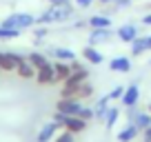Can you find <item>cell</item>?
Returning <instances> with one entry per match:
<instances>
[{
	"label": "cell",
	"mask_w": 151,
	"mask_h": 142,
	"mask_svg": "<svg viewBox=\"0 0 151 142\" xmlns=\"http://www.w3.org/2000/svg\"><path fill=\"white\" fill-rule=\"evenodd\" d=\"M69 18H73V7L71 5H49L47 9L40 11V16H36V24H60L67 22Z\"/></svg>",
	"instance_id": "obj_1"
},
{
	"label": "cell",
	"mask_w": 151,
	"mask_h": 142,
	"mask_svg": "<svg viewBox=\"0 0 151 142\" xmlns=\"http://www.w3.org/2000/svg\"><path fill=\"white\" fill-rule=\"evenodd\" d=\"M36 16L29 14V11H11L9 16H5L2 18V27H11V29H20V31H24V29H31L36 27Z\"/></svg>",
	"instance_id": "obj_2"
},
{
	"label": "cell",
	"mask_w": 151,
	"mask_h": 142,
	"mask_svg": "<svg viewBox=\"0 0 151 142\" xmlns=\"http://www.w3.org/2000/svg\"><path fill=\"white\" fill-rule=\"evenodd\" d=\"M45 53H47L49 58H53V60H62V62H73L76 58V51L69 47H56V44H47L45 47Z\"/></svg>",
	"instance_id": "obj_3"
},
{
	"label": "cell",
	"mask_w": 151,
	"mask_h": 142,
	"mask_svg": "<svg viewBox=\"0 0 151 142\" xmlns=\"http://www.w3.org/2000/svg\"><path fill=\"white\" fill-rule=\"evenodd\" d=\"M80 109H82V102L73 100V98H58V102H56V111H60L65 115H78Z\"/></svg>",
	"instance_id": "obj_4"
},
{
	"label": "cell",
	"mask_w": 151,
	"mask_h": 142,
	"mask_svg": "<svg viewBox=\"0 0 151 142\" xmlns=\"http://www.w3.org/2000/svg\"><path fill=\"white\" fill-rule=\"evenodd\" d=\"M87 120H82L80 115H65L62 118V122H60V127L62 129H67V131H71L73 136H78V133H82L87 129Z\"/></svg>",
	"instance_id": "obj_5"
},
{
	"label": "cell",
	"mask_w": 151,
	"mask_h": 142,
	"mask_svg": "<svg viewBox=\"0 0 151 142\" xmlns=\"http://www.w3.org/2000/svg\"><path fill=\"white\" fill-rule=\"evenodd\" d=\"M113 40V29H89V38L87 42L98 47V44H107Z\"/></svg>",
	"instance_id": "obj_6"
},
{
	"label": "cell",
	"mask_w": 151,
	"mask_h": 142,
	"mask_svg": "<svg viewBox=\"0 0 151 142\" xmlns=\"http://www.w3.org/2000/svg\"><path fill=\"white\" fill-rule=\"evenodd\" d=\"M116 36H118V40H120V42L131 44L133 40H136L138 36H140V31H138V27H136V24L127 22V24H120V27L116 29Z\"/></svg>",
	"instance_id": "obj_7"
},
{
	"label": "cell",
	"mask_w": 151,
	"mask_h": 142,
	"mask_svg": "<svg viewBox=\"0 0 151 142\" xmlns=\"http://www.w3.org/2000/svg\"><path fill=\"white\" fill-rule=\"evenodd\" d=\"M138 100H140V87L136 82H131L129 87H124V93L120 98V102H122L124 109H129V107H138Z\"/></svg>",
	"instance_id": "obj_8"
},
{
	"label": "cell",
	"mask_w": 151,
	"mask_h": 142,
	"mask_svg": "<svg viewBox=\"0 0 151 142\" xmlns=\"http://www.w3.org/2000/svg\"><path fill=\"white\" fill-rule=\"evenodd\" d=\"M80 56H82V60H85L87 65H93V67H98V65H102V62H104V56L98 51V47H93V44H89V42L82 47Z\"/></svg>",
	"instance_id": "obj_9"
},
{
	"label": "cell",
	"mask_w": 151,
	"mask_h": 142,
	"mask_svg": "<svg viewBox=\"0 0 151 142\" xmlns=\"http://www.w3.org/2000/svg\"><path fill=\"white\" fill-rule=\"evenodd\" d=\"M36 82L40 87H49V85H56V69H53V62H49L47 67L36 71Z\"/></svg>",
	"instance_id": "obj_10"
},
{
	"label": "cell",
	"mask_w": 151,
	"mask_h": 142,
	"mask_svg": "<svg viewBox=\"0 0 151 142\" xmlns=\"http://www.w3.org/2000/svg\"><path fill=\"white\" fill-rule=\"evenodd\" d=\"M58 129H60V124H58L56 120H49V122L42 124V129L38 131L36 142H53V138L58 136Z\"/></svg>",
	"instance_id": "obj_11"
},
{
	"label": "cell",
	"mask_w": 151,
	"mask_h": 142,
	"mask_svg": "<svg viewBox=\"0 0 151 142\" xmlns=\"http://www.w3.org/2000/svg\"><path fill=\"white\" fill-rule=\"evenodd\" d=\"M109 69L116 71V73H129L131 71V58L127 56H116L109 60Z\"/></svg>",
	"instance_id": "obj_12"
},
{
	"label": "cell",
	"mask_w": 151,
	"mask_h": 142,
	"mask_svg": "<svg viewBox=\"0 0 151 142\" xmlns=\"http://www.w3.org/2000/svg\"><path fill=\"white\" fill-rule=\"evenodd\" d=\"M36 71H38V69L27 60V58H24L22 62H18V65H16V76H20L22 80H36Z\"/></svg>",
	"instance_id": "obj_13"
},
{
	"label": "cell",
	"mask_w": 151,
	"mask_h": 142,
	"mask_svg": "<svg viewBox=\"0 0 151 142\" xmlns=\"http://www.w3.org/2000/svg\"><path fill=\"white\" fill-rule=\"evenodd\" d=\"M93 93H96V87L91 85L89 80H87V82H82V85L78 87V89H73V93H71L69 98H73V100H80V102H85V100H89Z\"/></svg>",
	"instance_id": "obj_14"
},
{
	"label": "cell",
	"mask_w": 151,
	"mask_h": 142,
	"mask_svg": "<svg viewBox=\"0 0 151 142\" xmlns=\"http://www.w3.org/2000/svg\"><path fill=\"white\" fill-rule=\"evenodd\" d=\"M89 29H111V16L107 14H93L87 18Z\"/></svg>",
	"instance_id": "obj_15"
},
{
	"label": "cell",
	"mask_w": 151,
	"mask_h": 142,
	"mask_svg": "<svg viewBox=\"0 0 151 142\" xmlns=\"http://www.w3.org/2000/svg\"><path fill=\"white\" fill-rule=\"evenodd\" d=\"M109 107H111V98H109V93H107V95H102V98H98V100H96V104H93V113H96V120H100V122H104V115H107Z\"/></svg>",
	"instance_id": "obj_16"
},
{
	"label": "cell",
	"mask_w": 151,
	"mask_h": 142,
	"mask_svg": "<svg viewBox=\"0 0 151 142\" xmlns=\"http://www.w3.org/2000/svg\"><path fill=\"white\" fill-rule=\"evenodd\" d=\"M53 69H56V82H60V85L71 76V62L53 60Z\"/></svg>",
	"instance_id": "obj_17"
},
{
	"label": "cell",
	"mask_w": 151,
	"mask_h": 142,
	"mask_svg": "<svg viewBox=\"0 0 151 142\" xmlns=\"http://www.w3.org/2000/svg\"><path fill=\"white\" fill-rule=\"evenodd\" d=\"M27 60L31 62V65L36 67V69H42V67H47L49 62H51V60H49V56H47L45 51H36V49L27 53Z\"/></svg>",
	"instance_id": "obj_18"
},
{
	"label": "cell",
	"mask_w": 151,
	"mask_h": 142,
	"mask_svg": "<svg viewBox=\"0 0 151 142\" xmlns=\"http://www.w3.org/2000/svg\"><path fill=\"white\" fill-rule=\"evenodd\" d=\"M138 133H140V129H138L133 122H129L124 129L118 131V142H133L138 138Z\"/></svg>",
	"instance_id": "obj_19"
},
{
	"label": "cell",
	"mask_w": 151,
	"mask_h": 142,
	"mask_svg": "<svg viewBox=\"0 0 151 142\" xmlns=\"http://www.w3.org/2000/svg\"><path fill=\"white\" fill-rule=\"evenodd\" d=\"M31 36L36 44H45V38L49 36V27L47 24H36V27H31Z\"/></svg>",
	"instance_id": "obj_20"
},
{
	"label": "cell",
	"mask_w": 151,
	"mask_h": 142,
	"mask_svg": "<svg viewBox=\"0 0 151 142\" xmlns=\"http://www.w3.org/2000/svg\"><path fill=\"white\" fill-rule=\"evenodd\" d=\"M0 69L2 71H16V60L11 51H0Z\"/></svg>",
	"instance_id": "obj_21"
},
{
	"label": "cell",
	"mask_w": 151,
	"mask_h": 142,
	"mask_svg": "<svg viewBox=\"0 0 151 142\" xmlns=\"http://www.w3.org/2000/svg\"><path fill=\"white\" fill-rule=\"evenodd\" d=\"M133 124H136L140 131L149 129L151 127V111H140V113L136 115V120H133Z\"/></svg>",
	"instance_id": "obj_22"
},
{
	"label": "cell",
	"mask_w": 151,
	"mask_h": 142,
	"mask_svg": "<svg viewBox=\"0 0 151 142\" xmlns=\"http://www.w3.org/2000/svg\"><path fill=\"white\" fill-rule=\"evenodd\" d=\"M118 118H120V109H118V107H109L107 115H104V127L113 129V127H116V122H118Z\"/></svg>",
	"instance_id": "obj_23"
},
{
	"label": "cell",
	"mask_w": 151,
	"mask_h": 142,
	"mask_svg": "<svg viewBox=\"0 0 151 142\" xmlns=\"http://www.w3.org/2000/svg\"><path fill=\"white\" fill-rule=\"evenodd\" d=\"M20 29H11V27H2L0 24V40H16L20 36Z\"/></svg>",
	"instance_id": "obj_24"
},
{
	"label": "cell",
	"mask_w": 151,
	"mask_h": 142,
	"mask_svg": "<svg viewBox=\"0 0 151 142\" xmlns=\"http://www.w3.org/2000/svg\"><path fill=\"white\" fill-rule=\"evenodd\" d=\"M142 53H147V47H145V40H142V36H138V38L131 42V56L138 58V56H142Z\"/></svg>",
	"instance_id": "obj_25"
},
{
	"label": "cell",
	"mask_w": 151,
	"mask_h": 142,
	"mask_svg": "<svg viewBox=\"0 0 151 142\" xmlns=\"http://www.w3.org/2000/svg\"><path fill=\"white\" fill-rule=\"evenodd\" d=\"M53 142H76V140H73V133L71 131L62 129V131H58V136L53 138Z\"/></svg>",
	"instance_id": "obj_26"
},
{
	"label": "cell",
	"mask_w": 151,
	"mask_h": 142,
	"mask_svg": "<svg viewBox=\"0 0 151 142\" xmlns=\"http://www.w3.org/2000/svg\"><path fill=\"white\" fill-rule=\"evenodd\" d=\"M80 115L82 120H87V122H89V120H93L96 118V113H93V107H87V104H82V109H80Z\"/></svg>",
	"instance_id": "obj_27"
},
{
	"label": "cell",
	"mask_w": 151,
	"mask_h": 142,
	"mask_svg": "<svg viewBox=\"0 0 151 142\" xmlns=\"http://www.w3.org/2000/svg\"><path fill=\"white\" fill-rule=\"evenodd\" d=\"M122 93H124V87L118 85V87H113V89L109 91V98H111V100H120V98H122Z\"/></svg>",
	"instance_id": "obj_28"
},
{
	"label": "cell",
	"mask_w": 151,
	"mask_h": 142,
	"mask_svg": "<svg viewBox=\"0 0 151 142\" xmlns=\"http://www.w3.org/2000/svg\"><path fill=\"white\" fill-rule=\"evenodd\" d=\"M85 27H89V22H87L85 18H78L76 22H71V24H69V29H85Z\"/></svg>",
	"instance_id": "obj_29"
},
{
	"label": "cell",
	"mask_w": 151,
	"mask_h": 142,
	"mask_svg": "<svg viewBox=\"0 0 151 142\" xmlns=\"http://www.w3.org/2000/svg\"><path fill=\"white\" fill-rule=\"evenodd\" d=\"M129 5H131V0H116V2H113V7H116V11H118V9H127Z\"/></svg>",
	"instance_id": "obj_30"
},
{
	"label": "cell",
	"mask_w": 151,
	"mask_h": 142,
	"mask_svg": "<svg viewBox=\"0 0 151 142\" xmlns=\"http://www.w3.org/2000/svg\"><path fill=\"white\" fill-rule=\"evenodd\" d=\"M73 2H76L78 7H82V9H87V7H91V5H93L96 0H73Z\"/></svg>",
	"instance_id": "obj_31"
},
{
	"label": "cell",
	"mask_w": 151,
	"mask_h": 142,
	"mask_svg": "<svg viewBox=\"0 0 151 142\" xmlns=\"http://www.w3.org/2000/svg\"><path fill=\"white\" fill-rule=\"evenodd\" d=\"M142 142H151V127L142 131Z\"/></svg>",
	"instance_id": "obj_32"
},
{
	"label": "cell",
	"mask_w": 151,
	"mask_h": 142,
	"mask_svg": "<svg viewBox=\"0 0 151 142\" xmlns=\"http://www.w3.org/2000/svg\"><path fill=\"white\" fill-rule=\"evenodd\" d=\"M49 5H69L71 0H47Z\"/></svg>",
	"instance_id": "obj_33"
},
{
	"label": "cell",
	"mask_w": 151,
	"mask_h": 142,
	"mask_svg": "<svg viewBox=\"0 0 151 142\" xmlns=\"http://www.w3.org/2000/svg\"><path fill=\"white\" fill-rule=\"evenodd\" d=\"M142 40H145V47H147V51H151V36H142Z\"/></svg>",
	"instance_id": "obj_34"
},
{
	"label": "cell",
	"mask_w": 151,
	"mask_h": 142,
	"mask_svg": "<svg viewBox=\"0 0 151 142\" xmlns=\"http://www.w3.org/2000/svg\"><path fill=\"white\" fill-rule=\"evenodd\" d=\"M142 24H147V27H151V14L142 16Z\"/></svg>",
	"instance_id": "obj_35"
},
{
	"label": "cell",
	"mask_w": 151,
	"mask_h": 142,
	"mask_svg": "<svg viewBox=\"0 0 151 142\" xmlns=\"http://www.w3.org/2000/svg\"><path fill=\"white\" fill-rule=\"evenodd\" d=\"M100 5H113V2H116V0H98Z\"/></svg>",
	"instance_id": "obj_36"
},
{
	"label": "cell",
	"mask_w": 151,
	"mask_h": 142,
	"mask_svg": "<svg viewBox=\"0 0 151 142\" xmlns=\"http://www.w3.org/2000/svg\"><path fill=\"white\" fill-rule=\"evenodd\" d=\"M149 111H151V104H149Z\"/></svg>",
	"instance_id": "obj_37"
},
{
	"label": "cell",
	"mask_w": 151,
	"mask_h": 142,
	"mask_svg": "<svg viewBox=\"0 0 151 142\" xmlns=\"http://www.w3.org/2000/svg\"><path fill=\"white\" fill-rule=\"evenodd\" d=\"M0 73H2V69H0Z\"/></svg>",
	"instance_id": "obj_38"
}]
</instances>
